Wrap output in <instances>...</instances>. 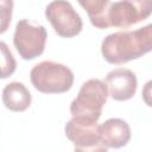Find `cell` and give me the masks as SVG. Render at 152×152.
<instances>
[{
    "mask_svg": "<svg viewBox=\"0 0 152 152\" xmlns=\"http://www.w3.org/2000/svg\"><path fill=\"white\" fill-rule=\"evenodd\" d=\"M152 49V25L134 31L108 34L101 43V53L110 64H124L138 59Z\"/></svg>",
    "mask_w": 152,
    "mask_h": 152,
    "instance_id": "cell-1",
    "label": "cell"
},
{
    "mask_svg": "<svg viewBox=\"0 0 152 152\" xmlns=\"http://www.w3.org/2000/svg\"><path fill=\"white\" fill-rule=\"evenodd\" d=\"M152 0H120L112 2L97 17L90 19L96 28H127L151 15Z\"/></svg>",
    "mask_w": 152,
    "mask_h": 152,
    "instance_id": "cell-2",
    "label": "cell"
},
{
    "mask_svg": "<svg viewBox=\"0 0 152 152\" xmlns=\"http://www.w3.org/2000/svg\"><path fill=\"white\" fill-rule=\"evenodd\" d=\"M108 97V89L103 81L91 78L84 82L70 104L72 118L97 122L102 114V108Z\"/></svg>",
    "mask_w": 152,
    "mask_h": 152,
    "instance_id": "cell-3",
    "label": "cell"
},
{
    "mask_svg": "<svg viewBox=\"0 0 152 152\" xmlns=\"http://www.w3.org/2000/svg\"><path fill=\"white\" fill-rule=\"evenodd\" d=\"M33 87L44 94H62L71 89L74 72L64 64L44 61L36 64L30 72Z\"/></svg>",
    "mask_w": 152,
    "mask_h": 152,
    "instance_id": "cell-4",
    "label": "cell"
},
{
    "mask_svg": "<svg viewBox=\"0 0 152 152\" xmlns=\"http://www.w3.org/2000/svg\"><path fill=\"white\" fill-rule=\"evenodd\" d=\"M46 38L48 32L43 25L36 26L28 20L23 19L15 25L13 44L23 59L31 61L39 57L44 52Z\"/></svg>",
    "mask_w": 152,
    "mask_h": 152,
    "instance_id": "cell-5",
    "label": "cell"
},
{
    "mask_svg": "<svg viewBox=\"0 0 152 152\" xmlns=\"http://www.w3.org/2000/svg\"><path fill=\"white\" fill-rule=\"evenodd\" d=\"M45 17L59 37L72 38L82 31L83 21L66 0L51 1L45 8Z\"/></svg>",
    "mask_w": 152,
    "mask_h": 152,
    "instance_id": "cell-6",
    "label": "cell"
},
{
    "mask_svg": "<svg viewBox=\"0 0 152 152\" xmlns=\"http://www.w3.org/2000/svg\"><path fill=\"white\" fill-rule=\"evenodd\" d=\"M66 138L75 151H107L99 138V124L72 118L64 127Z\"/></svg>",
    "mask_w": 152,
    "mask_h": 152,
    "instance_id": "cell-7",
    "label": "cell"
},
{
    "mask_svg": "<svg viewBox=\"0 0 152 152\" xmlns=\"http://www.w3.org/2000/svg\"><path fill=\"white\" fill-rule=\"evenodd\" d=\"M104 83L108 89V96L115 101H127L132 99L138 86L135 74L125 68H118L109 71Z\"/></svg>",
    "mask_w": 152,
    "mask_h": 152,
    "instance_id": "cell-8",
    "label": "cell"
},
{
    "mask_svg": "<svg viewBox=\"0 0 152 152\" xmlns=\"http://www.w3.org/2000/svg\"><path fill=\"white\" fill-rule=\"evenodd\" d=\"M99 138L106 148H120L131 139L128 124L119 118H110L99 125Z\"/></svg>",
    "mask_w": 152,
    "mask_h": 152,
    "instance_id": "cell-9",
    "label": "cell"
},
{
    "mask_svg": "<svg viewBox=\"0 0 152 152\" xmlns=\"http://www.w3.org/2000/svg\"><path fill=\"white\" fill-rule=\"evenodd\" d=\"M32 96L21 82H11L2 90V103L11 112H25L31 106Z\"/></svg>",
    "mask_w": 152,
    "mask_h": 152,
    "instance_id": "cell-10",
    "label": "cell"
},
{
    "mask_svg": "<svg viewBox=\"0 0 152 152\" xmlns=\"http://www.w3.org/2000/svg\"><path fill=\"white\" fill-rule=\"evenodd\" d=\"M17 69V61L13 57L8 45L0 40V78H8Z\"/></svg>",
    "mask_w": 152,
    "mask_h": 152,
    "instance_id": "cell-11",
    "label": "cell"
},
{
    "mask_svg": "<svg viewBox=\"0 0 152 152\" xmlns=\"http://www.w3.org/2000/svg\"><path fill=\"white\" fill-rule=\"evenodd\" d=\"M77 2L88 13L89 20L100 15L109 5V0H77Z\"/></svg>",
    "mask_w": 152,
    "mask_h": 152,
    "instance_id": "cell-12",
    "label": "cell"
},
{
    "mask_svg": "<svg viewBox=\"0 0 152 152\" xmlns=\"http://www.w3.org/2000/svg\"><path fill=\"white\" fill-rule=\"evenodd\" d=\"M13 0H0V34L5 33L11 24Z\"/></svg>",
    "mask_w": 152,
    "mask_h": 152,
    "instance_id": "cell-13",
    "label": "cell"
}]
</instances>
